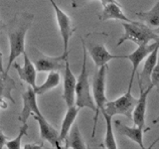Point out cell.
<instances>
[{
    "label": "cell",
    "instance_id": "obj_4",
    "mask_svg": "<svg viewBox=\"0 0 159 149\" xmlns=\"http://www.w3.org/2000/svg\"><path fill=\"white\" fill-rule=\"evenodd\" d=\"M107 65L102 66L98 71L96 74L93 76V98L94 106H96V111H94V116H93V133L92 137H94L96 134V128L99 113L103 111L104 106L107 102V98L106 96V78H107Z\"/></svg>",
    "mask_w": 159,
    "mask_h": 149
},
{
    "label": "cell",
    "instance_id": "obj_30",
    "mask_svg": "<svg viewBox=\"0 0 159 149\" xmlns=\"http://www.w3.org/2000/svg\"><path fill=\"white\" fill-rule=\"evenodd\" d=\"M0 108H7V103L2 97H0Z\"/></svg>",
    "mask_w": 159,
    "mask_h": 149
},
{
    "label": "cell",
    "instance_id": "obj_20",
    "mask_svg": "<svg viewBox=\"0 0 159 149\" xmlns=\"http://www.w3.org/2000/svg\"><path fill=\"white\" fill-rule=\"evenodd\" d=\"M136 16L152 29L159 27V0L153 5V7L148 11H142L135 13Z\"/></svg>",
    "mask_w": 159,
    "mask_h": 149
},
{
    "label": "cell",
    "instance_id": "obj_2",
    "mask_svg": "<svg viewBox=\"0 0 159 149\" xmlns=\"http://www.w3.org/2000/svg\"><path fill=\"white\" fill-rule=\"evenodd\" d=\"M122 26L124 33L122 37L118 40L116 44L117 47L121 46L126 41H130L136 44L137 46H140V45L156 42L159 40V35L154 31V29L147 26L145 23L135 21L122 22Z\"/></svg>",
    "mask_w": 159,
    "mask_h": 149
},
{
    "label": "cell",
    "instance_id": "obj_5",
    "mask_svg": "<svg viewBox=\"0 0 159 149\" xmlns=\"http://www.w3.org/2000/svg\"><path fill=\"white\" fill-rule=\"evenodd\" d=\"M134 79H129V84L127 92L122 94L121 97L114 99V101L107 102L104 109L102 112L107 113L111 117L116 115H123L127 117L128 119H131L133 108L135 106V103L137 102V98L132 96V86H133Z\"/></svg>",
    "mask_w": 159,
    "mask_h": 149
},
{
    "label": "cell",
    "instance_id": "obj_18",
    "mask_svg": "<svg viewBox=\"0 0 159 149\" xmlns=\"http://www.w3.org/2000/svg\"><path fill=\"white\" fill-rule=\"evenodd\" d=\"M80 111V108L75 104V106H69L68 111L66 112L63 119V123H62V127H61V131L59 133V139L60 142L65 141V139L68 136V134L71 130V128L73 126V124L75 123V120L78 116V113Z\"/></svg>",
    "mask_w": 159,
    "mask_h": 149
},
{
    "label": "cell",
    "instance_id": "obj_19",
    "mask_svg": "<svg viewBox=\"0 0 159 149\" xmlns=\"http://www.w3.org/2000/svg\"><path fill=\"white\" fill-rule=\"evenodd\" d=\"M16 88V83L9 76L8 73L0 72V97L7 98L15 103V99L12 97V91Z\"/></svg>",
    "mask_w": 159,
    "mask_h": 149
},
{
    "label": "cell",
    "instance_id": "obj_8",
    "mask_svg": "<svg viewBox=\"0 0 159 149\" xmlns=\"http://www.w3.org/2000/svg\"><path fill=\"white\" fill-rule=\"evenodd\" d=\"M23 108L19 116V120L22 123H27L28 118L32 114H42L37 104V93L32 87H28L26 91L22 93Z\"/></svg>",
    "mask_w": 159,
    "mask_h": 149
},
{
    "label": "cell",
    "instance_id": "obj_25",
    "mask_svg": "<svg viewBox=\"0 0 159 149\" xmlns=\"http://www.w3.org/2000/svg\"><path fill=\"white\" fill-rule=\"evenodd\" d=\"M151 84L153 86V88H155L157 89V92L159 93V57L157 60V63L154 67L153 71L151 73Z\"/></svg>",
    "mask_w": 159,
    "mask_h": 149
},
{
    "label": "cell",
    "instance_id": "obj_3",
    "mask_svg": "<svg viewBox=\"0 0 159 149\" xmlns=\"http://www.w3.org/2000/svg\"><path fill=\"white\" fill-rule=\"evenodd\" d=\"M32 17V15L28 16L26 21L22 24H19L18 26L14 27L12 30L8 32V39H9V58H8V64L5 69V72L9 73L13 63L15 62L19 56L23 55L25 52V37L28 32V30L31 25L32 19L29 21V18Z\"/></svg>",
    "mask_w": 159,
    "mask_h": 149
},
{
    "label": "cell",
    "instance_id": "obj_32",
    "mask_svg": "<svg viewBox=\"0 0 159 149\" xmlns=\"http://www.w3.org/2000/svg\"><path fill=\"white\" fill-rule=\"evenodd\" d=\"M157 123H159V115L153 120V124H157Z\"/></svg>",
    "mask_w": 159,
    "mask_h": 149
},
{
    "label": "cell",
    "instance_id": "obj_27",
    "mask_svg": "<svg viewBox=\"0 0 159 149\" xmlns=\"http://www.w3.org/2000/svg\"><path fill=\"white\" fill-rule=\"evenodd\" d=\"M6 141H7V137L5 136V134L1 130H0V149H2L5 146Z\"/></svg>",
    "mask_w": 159,
    "mask_h": 149
},
{
    "label": "cell",
    "instance_id": "obj_31",
    "mask_svg": "<svg viewBox=\"0 0 159 149\" xmlns=\"http://www.w3.org/2000/svg\"><path fill=\"white\" fill-rule=\"evenodd\" d=\"M5 27V25H4V23L1 21V19H0V32H1L2 31V29Z\"/></svg>",
    "mask_w": 159,
    "mask_h": 149
},
{
    "label": "cell",
    "instance_id": "obj_15",
    "mask_svg": "<svg viewBox=\"0 0 159 149\" xmlns=\"http://www.w3.org/2000/svg\"><path fill=\"white\" fill-rule=\"evenodd\" d=\"M159 57V45L153 51L145 58V62L143 65V69L140 74H137L138 83L141 84L143 88H147L151 84V73L153 71L154 67L157 63V60Z\"/></svg>",
    "mask_w": 159,
    "mask_h": 149
},
{
    "label": "cell",
    "instance_id": "obj_6",
    "mask_svg": "<svg viewBox=\"0 0 159 149\" xmlns=\"http://www.w3.org/2000/svg\"><path fill=\"white\" fill-rule=\"evenodd\" d=\"M51 2L53 9L56 14V20L57 24L59 26L60 33H61V37L63 40V54L64 56L69 57V41L73 34L76 31V27L74 26L73 21L71 17L68 14L65 13L63 10L60 8L55 0H49Z\"/></svg>",
    "mask_w": 159,
    "mask_h": 149
},
{
    "label": "cell",
    "instance_id": "obj_10",
    "mask_svg": "<svg viewBox=\"0 0 159 149\" xmlns=\"http://www.w3.org/2000/svg\"><path fill=\"white\" fill-rule=\"evenodd\" d=\"M158 45H159V40L156 42H153V43L137 46V49L134 50L132 53L128 54V55H124V59L129 60L132 65V71H131V76H130L131 79H134V77H135V74L137 72L139 65L143 62V60H145V58L153 51L154 49L158 47Z\"/></svg>",
    "mask_w": 159,
    "mask_h": 149
},
{
    "label": "cell",
    "instance_id": "obj_29",
    "mask_svg": "<svg viewBox=\"0 0 159 149\" xmlns=\"http://www.w3.org/2000/svg\"><path fill=\"white\" fill-rule=\"evenodd\" d=\"M101 2L102 4V6H104V5H107L108 3H118L116 0H101Z\"/></svg>",
    "mask_w": 159,
    "mask_h": 149
},
{
    "label": "cell",
    "instance_id": "obj_23",
    "mask_svg": "<svg viewBox=\"0 0 159 149\" xmlns=\"http://www.w3.org/2000/svg\"><path fill=\"white\" fill-rule=\"evenodd\" d=\"M104 120H106V135H104V147L107 149H117V143L114 137L113 129H112V124H111V119L112 117L108 115L107 113L102 112Z\"/></svg>",
    "mask_w": 159,
    "mask_h": 149
},
{
    "label": "cell",
    "instance_id": "obj_17",
    "mask_svg": "<svg viewBox=\"0 0 159 149\" xmlns=\"http://www.w3.org/2000/svg\"><path fill=\"white\" fill-rule=\"evenodd\" d=\"M99 20L107 21V20H119L122 22H131L132 20L125 16L120 5L118 3H108L104 5L102 14L99 15Z\"/></svg>",
    "mask_w": 159,
    "mask_h": 149
},
{
    "label": "cell",
    "instance_id": "obj_24",
    "mask_svg": "<svg viewBox=\"0 0 159 149\" xmlns=\"http://www.w3.org/2000/svg\"><path fill=\"white\" fill-rule=\"evenodd\" d=\"M28 123H22V126L20 127V131L18 133V135L15 137L12 140H9V141H6V144H5V146H6L8 149H20L21 148V141H22V138L23 136L27 135L28 134Z\"/></svg>",
    "mask_w": 159,
    "mask_h": 149
},
{
    "label": "cell",
    "instance_id": "obj_22",
    "mask_svg": "<svg viewBox=\"0 0 159 149\" xmlns=\"http://www.w3.org/2000/svg\"><path fill=\"white\" fill-rule=\"evenodd\" d=\"M59 84H60L59 73L56 71L49 72L46 81H45L41 86H37L34 88V91L37 93V96H39V94H43L45 93L51 91V89H53L54 88H56Z\"/></svg>",
    "mask_w": 159,
    "mask_h": 149
},
{
    "label": "cell",
    "instance_id": "obj_7",
    "mask_svg": "<svg viewBox=\"0 0 159 149\" xmlns=\"http://www.w3.org/2000/svg\"><path fill=\"white\" fill-rule=\"evenodd\" d=\"M139 89H140V93H139V97L137 98V102L135 103V106L133 108L131 119L135 125L145 128V117H146V108H147V97L148 94L150 93L151 89L153 88V86L150 84L147 88H143L141 84H139Z\"/></svg>",
    "mask_w": 159,
    "mask_h": 149
},
{
    "label": "cell",
    "instance_id": "obj_12",
    "mask_svg": "<svg viewBox=\"0 0 159 149\" xmlns=\"http://www.w3.org/2000/svg\"><path fill=\"white\" fill-rule=\"evenodd\" d=\"M32 115L39 125L41 137L56 148H61L59 132L46 120V118L43 116V114H32Z\"/></svg>",
    "mask_w": 159,
    "mask_h": 149
},
{
    "label": "cell",
    "instance_id": "obj_14",
    "mask_svg": "<svg viewBox=\"0 0 159 149\" xmlns=\"http://www.w3.org/2000/svg\"><path fill=\"white\" fill-rule=\"evenodd\" d=\"M68 57L61 55L59 57H50L42 55L35 61V68L37 72H44L49 73L53 71H60L65 68V63Z\"/></svg>",
    "mask_w": 159,
    "mask_h": 149
},
{
    "label": "cell",
    "instance_id": "obj_21",
    "mask_svg": "<svg viewBox=\"0 0 159 149\" xmlns=\"http://www.w3.org/2000/svg\"><path fill=\"white\" fill-rule=\"evenodd\" d=\"M68 136L65 139L66 141V148H73V149H86V143H84V139L82 137L81 131L79 129V125L73 124L71 130L69 132Z\"/></svg>",
    "mask_w": 159,
    "mask_h": 149
},
{
    "label": "cell",
    "instance_id": "obj_1",
    "mask_svg": "<svg viewBox=\"0 0 159 149\" xmlns=\"http://www.w3.org/2000/svg\"><path fill=\"white\" fill-rule=\"evenodd\" d=\"M82 40V47H83V63L82 70L77 79L76 84V99L75 104L80 108H89L92 111H96L93 94L91 92V86L89 82V73L87 69V60H88V50L84 44V39Z\"/></svg>",
    "mask_w": 159,
    "mask_h": 149
},
{
    "label": "cell",
    "instance_id": "obj_28",
    "mask_svg": "<svg viewBox=\"0 0 159 149\" xmlns=\"http://www.w3.org/2000/svg\"><path fill=\"white\" fill-rule=\"evenodd\" d=\"M0 72H1V73L5 72V69H4V66H3V55H2L1 52H0Z\"/></svg>",
    "mask_w": 159,
    "mask_h": 149
},
{
    "label": "cell",
    "instance_id": "obj_26",
    "mask_svg": "<svg viewBox=\"0 0 159 149\" xmlns=\"http://www.w3.org/2000/svg\"><path fill=\"white\" fill-rule=\"evenodd\" d=\"M24 149H42L44 148L42 146V144H37V143H33V144H25Z\"/></svg>",
    "mask_w": 159,
    "mask_h": 149
},
{
    "label": "cell",
    "instance_id": "obj_9",
    "mask_svg": "<svg viewBox=\"0 0 159 149\" xmlns=\"http://www.w3.org/2000/svg\"><path fill=\"white\" fill-rule=\"evenodd\" d=\"M76 84L77 78L73 74L68 59L65 63L64 68V87H63V98L67 103L68 107L75 106L76 99Z\"/></svg>",
    "mask_w": 159,
    "mask_h": 149
},
{
    "label": "cell",
    "instance_id": "obj_33",
    "mask_svg": "<svg viewBox=\"0 0 159 149\" xmlns=\"http://www.w3.org/2000/svg\"><path fill=\"white\" fill-rule=\"evenodd\" d=\"M154 31H155V32L159 35V27H158V28H156V29H154Z\"/></svg>",
    "mask_w": 159,
    "mask_h": 149
},
{
    "label": "cell",
    "instance_id": "obj_13",
    "mask_svg": "<svg viewBox=\"0 0 159 149\" xmlns=\"http://www.w3.org/2000/svg\"><path fill=\"white\" fill-rule=\"evenodd\" d=\"M89 54L96 65L97 69L107 65L108 62L116 59H124V55H113L102 44H97L89 48Z\"/></svg>",
    "mask_w": 159,
    "mask_h": 149
},
{
    "label": "cell",
    "instance_id": "obj_16",
    "mask_svg": "<svg viewBox=\"0 0 159 149\" xmlns=\"http://www.w3.org/2000/svg\"><path fill=\"white\" fill-rule=\"evenodd\" d=\"M116 128L117 132L130 139L131 141L135 142L140 148H144L143 144V128L139 127L134 124L133 126H127L119 120L116 121Z\"/></svg>",
    "mask_w": 159,
    "mask_h": 149
},
{
    "label": "cell",
    "instance_id": "obj_11",
    "mask_svg": "<svg viewBox=\"0 0 159 149\" xmlns=\"http://www.w3.org/2000/svg\"><path fill=\"white\" fill-rule=\"evenodd\" d=\"M23 59H24V63H23L22 67L19 66V65L15 62L13 63L12 66L17 71V74H18L20 79H22L23 82L27 83L30 87L35 88L37 87L36 86L37 70L35 68V65L32 63L31 60L29 59L26 51L23 53Z\"/></svg>",
    "mask_w": 159,
    "mask_h": 149
}]
</instances>
